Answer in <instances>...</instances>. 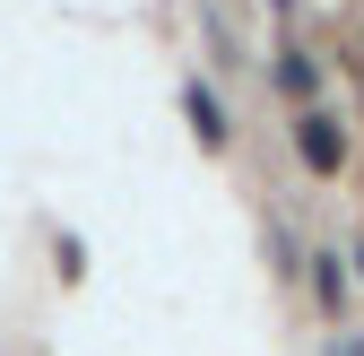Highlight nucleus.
I'll return each mask as SVG.
<instances>
[{
  "instance_id": "obj_1",
  "label": "nucleus",
  "mask_w": 364,
  "mask_h": 356,
  "mask_svg": "<svg viewBox=\"0 0 364 356\" xmlns=\"http://www.w3.org/2000/svg\"><path fill=\"white\" fill-rule=\"evenodd\" d=\"M182 96H191V122H200V140H225V113H217V96H208V87L191 78Z\"/></svg>"
},
{
  "instance_id": "obj_2",
  "label": "nucleus",
  "mask_w": 364,
  "mask_h": 356,
  "mask_svg": "<svg viewBox=\"0 0 364 356\" xmlns=\"http://www.w3.org/2000/svg\"><path fill=\"white\" fill-rule=\"evenodd\" d=\"M304 157H312V165H338V140H330V122H304Z\"/></svg>"
},
{
  "instance_id": "obj_3",
  "label": "nucleus",
  "mask_w": 364,
  "mask_h": 356,
  "mask_svg": "<svg viewBox=\"0 0 364 356\" xmlns=\"http://www.w3.org/2000/svg\"><path fill=\"white\" fill-rule=\"evenodd\" d=\"M278 9H287V0H278Z\"/></svg>"
}]
</instances>
